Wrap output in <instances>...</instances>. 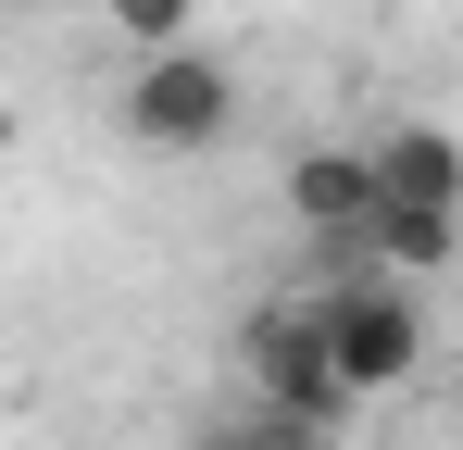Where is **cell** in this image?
I'll return each instance as SVG.
<instances>
[{
    "label": "cell",
    "instance_id": "cell-6",
    "mask_svg": "<svg viewBox=\"0 0 463 450\" xmlns=\"http://www.w3.org/2000/svg\"><path fill=\"white\" fill-rule=\"evenodd\" d=\"M451 250H463V213H439V201H376V238H364L376 276H439Z\"/></svg>",
    "mask_w": 463,
    "mask_h": 450
},
{
    "label": "cell",
    "instance_id": "cell-3",
    "mask_svg": "<svg viewBox=\"0 0 463 450\" xmlns=\"http://www.w3.org/2000/svg\"><path fill=\"white\" fill-rule=\"evenodd\" d=\"M313 300H326V351H338V375H351V400L413 388V363H426L413 276H351V288H313Z\"/></svg>",
    "mask_w": 463,
    "mask_h": 450
},
{
    "label": "cell",
    "instance_id": "cell-4",
    "mask_svg": "<svg viewBox=\"0 0 463 450\" xmlns=\"http://www.w3.org/2000/svg\"><path fill=\"white\" fill-rule=\"evenodd\" d=\"M376 150H288V225L326 250H364L376 238Z\"/></svg>",
    "mask_w": 463,
    "mask_h": 450
},
{
    "label": "cell",
    "instance_id": "cell-5",
    "mask_svg": "<svg viewBox=\"0 0 463 450\" xmlns=\"http://www.w3.org/2000/svg\"><path fill=\"white\" fill-rule=\"evenodd\" d=\"M376 188H388V201L463 213V138H451V126H388V138H376Z\"/></svg>",
    "mask_w": 463,
    "mask_h": 450
},
{
    "label": "cell",
    "instance_id": "cell-7",
    "mask_svg": "<svg viewBox=\"0 0 463 450\" xmlns=\"http://www.w3.org/2000/svg\"><path fill=\"white\" fill-rule=\"evenodd\" d=\"M201 13H213V0H100V25H113L126 51H188Z\"/></svg>",
    "mask_w": 463,
    "mask_h": 450
},
{
    "label": "cell",
    "instance_id": "cell-2",
    "mask_svg": "<svg viewBox=\"0 0 463 450\" xmlns=\"http://www.w3.org/2000/svg\"><path fill=\"white\" fill-rule=\"evenodd\" d=\"M113 126L138 150H226L238 126V75L188 38V51H138V75H126V100H113Z\"/></svg>",
    "mask_w": 463,
    "mask_h": 450
},
{
    "label": "cell",
    "instance_id": "cell-1",
    "mask_svg": "<svg viewBox=\"0 0 463 450\" xmlns=\"http://www.w3.org/2000/svg\"><path fill=\"white\" fill-rule=\"evenodd\" d=\"M238 363H250V400H276V413H301V426H351L364 400H351V375L326 351V300H250L238 313Z\"/></svg>",
    "mask_w": 463,
    "mask_h": 450
},
{
    "label": "cell",
    "instance_id": "cell-8",
    "mask_svg": "<svg viewBox=\"0 0 463 450\" xmlns=\"http://www.w3.org/2000/svg\"><path fill=\"white\" fill-rule=\"evenodd\" d=\"M201 450H326V426H301V413H276V400H250V426H213Z\"/></svg>",
    "mask_w": 463,
    "mask_h": 450
}]
</instances>
